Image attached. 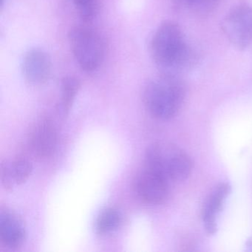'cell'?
<instances>
[{
  "mask_svg": "<svg viewBox=\"0 0 252 252\" xmlns=\"http://www.w3.org/2000/svg\"><path fill=\"white\" fill-rule=\"evenodd\" d=\"M26 239V230L21 218L8 209L0 212V240L9 249L21 247Z\"/></svg>",
  "mask_w": 252,
  "mask_h": 252,
  "instance_id": "obj_9",
  "label": "cell"
},
{
  "mask_svg": "<svg viewBox=\"0 0 252 252\" xmlns=\"http://www.w3.org/2000/svg\"><path fill=\"white\" fill-rule=\"evenodd\" d=\"M22 67L25 79L32 85H42L51 76V59L39 48H33L26 53Z\"/></svg>",
  "mask_w": 252,
  "mask_h": 252,
  "instance_id": "obj_8",
  "label": "cell"
},
{
  "mask_svg": "<svg viewBox=\"0 0 252 252\" xmlns=\"http://www.w3.org/2000/svg\"><path fill=\"white\" fill-rule=\"evenodd\" d=\"M146 169L162 175L168 181H179L188 178L192 169L189 156L172 143L158 141L147 148Z\"/></svg>",
  "mask_w": 252,
  "mask_h": 252,
  "instance_id": "obj_3",
  "label": "cell"
},
{
  "mask_svg": "<svg viewBox=\"0 0 252 252\" xmlns=\"http://www.w3.org/2000/svg\"><path fill=\"white\" fill-rule=\"evenodd\" d=\"M171 2L177 11L203 17L213 12L220 0H171Z\"/></svg>",
  "mask_w": 252,
  "mask_h": 252,
  "instance_id": "obj_11",
  "label": "cell"
},
{
  "mask_svg": "<svg viewBox=\"0 0 252 252\" xmlns=\"http://www.w3.org/2000/svg\"><path fill=\"white\" fill-rule=\"evenodd\" d=\"M80 88V82L76 77L67 76L63 79L61 86L60 108L64 115L67 114L70 111Z\"/></svg>",
  "mask_w": 252,
  "mask_h": 252,
  "instance_id": "obj_13",
  "label": "cell"
},
{
  "mask_svg": "<svg viewBox=\"0 0 252 252\" xmlns=\"http://www.w3.org/2000/svg\"><path fill=\"white\" fill-rule=\"evenodd\" d=\"M185 93V86L178 76L162 74L146 86L143 100L146 109L153 117L167 120L179 111Z\"/></svg>",
  "mask_w": 252,
  "mask_h": 252,
  "instance_id": "obj_2",
  "label": "cell"
},
{
  "mask_svg": "<svg viewBox=\"0 0 252 252\" xmlns=\"http://www.w3.org/2000/svg\"><path fill=\"white\" fill-rule=\"evenodd\" d=\"M83 20H91L96 13V0H72Z\"/></svg>",
  "mask_w": 252,
  "mask_h": 252,
  "instance_id": "obj_15",
  "label": "cell"
},
{
  "mask_svg": "<svg viewBox=\"0 0 252 252\" xmlns=\"http://www.w3.org/2000/svg\"><path fill=\"white\" fill-rule=\"evenodd\" d=\"M70 48L79 67L85 71L97 70L104 57V44L97 32L85 27H76L68 35Z\"/></svg>",
  "mask_w": 252,
  "mask_h": 252,
  "instance_id": "obj_4",
  "label": "cell"
},
{
  "mask_svg": "<svg viewBox=\"0 0 252 252\" xmlns=\"http://www.w3.org/2000/svg\"><path fill=\"white\" fill-rule=\"evenodd\" d=\"M5 0H0V5L1 7L3 6L4 2H5Z\"/></svg>",
  "mask_w": 252,
  "mask_h": 252,
  "instance_id": "obj_17",
  "label": "cell"
},
{
  "mask_svg": "<svg viewBox=\"0 0 252 252\" xmlns=\"http://www.w3.org/2000/svg\"><path fill=\"white\" fill-rule=\"evenodd\" d=\"M55 124L48 116H41L32 126L29 143L33 153L39 157L47 158L55 151L57 144Z\"/></svg>",
  "mask_w": 252,
  "mask_h": 252,
  "instance_id": "obj_6",
  "label": "cell"
},
{
  "mask_svg": "<svg viewBox=\"0 0 252 252\" xmlns=\"http://www.w3.org/2000/svg\"><path fill=\"white\" fill-rule=\"evenodd\" d=\"M222 32L230 43L245 49L252 42V6L248 3H239L231 8L221 24Z\"/></svg>",
  "mask_w": 252,
  "mask_h": 252,
  "instance_id": "obj_5",
  "label": "cell"
},
{
  "mask_svg": "<svg viewBox=\"0 0 252 252\" xmlns=\"http://www.w3.org/2000/svg\"><path fill=\"white\" fill-rule=\"evenodd\" d=\"M0 177H1V182L4 189L8 191H12L15 183L11 173V165L7 160H3L1 163Z\"/></svg>",
  "mask_w": 252,
  "mask_h": 252,
  "instance_id": "obj_16",
  "label": "cell"
},
{
  "mask_svg": "<svg viewBox=\"0 0 252 252\" xmlns=\"http://www.w3.org/2000/svg\"><path fill=\"white\" fill-rule=\"evenodd\" d=\"M231 191L228 184H219L209 195L203 209V220L205 228L209 234H215L217 230L216 218L222 210L225 198Z\"/></svg>",
  "mask_w": 252,
  "mask_h": 252,
  "instance_id": "obj_10",
  "label": "cell"
},
{
  "mask_svg": "<svg viewBox=\"0 0 252 252\" xmlns=\"http://www.w3.org/2000/svg\"><path fill=\"white\" fill-rule=\"evenodd\" d=\"M136 191L141 200L149 204L163 203L169 192V181L162 175L146 169L138 176Z\"/></svg>",
  "mask_w": 252,
  "mask_h": 252,
  "instance_id": "obj_7",
  "label": "cell"
},
{
  "mask_svg": "<svg viewBox=\"0 0 252 252\" xmlns=\"http://www.w3.org/2000/svg\"><path fill=\"white\" fill-rule=\"evenodd\" d=\"M14 183L17 185L25 184L33 172V166L29 160L23 158L15 159L10 163Z\"/></svg>",
  "mask_w": 252,
  "mask_h": 252,
  "instance_id": "obj_14",
  "label": "cell"
},
{
  "mask_svg": "<svg viewBox=\"0 0 252 252\" xmlns=\"http://www.w3.org/2000/svg\"><path fill=\"white\" fill-rule=\"evenodd\" d=\"M151 54L162 74L178 76L197 61V53L186 40L181 27L170 20L163 22L153 35Z\"/></svg>",
  "mask_w": 252,
  "mask_h": 252,
  "instance_id": "obj_1",
  "label": "cell"
},
{
  "mask_svg": "<svg viewBox=\"0 0 252 252\" xmlns=\"http://www.w3.org/2000/svg\"><path fill=\"white\" fill-rule=\"evenodd\" d=\"M121 222V212L116 208H106L97 218L95 230L100 235H105L116 231L120 225Z\"/></svg>",
  "mask_w": 252,
  "mask_h": 252,
  "instance_id": "obj_12",
  "label": "cell"
}]
</instances>
